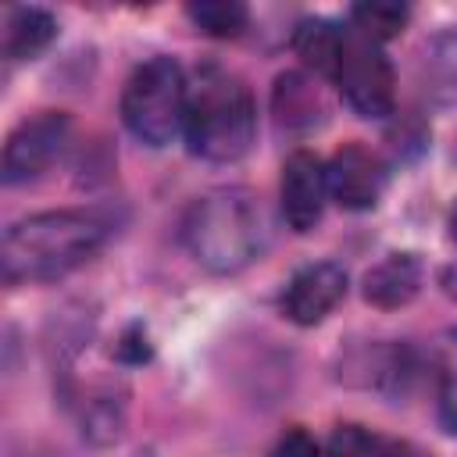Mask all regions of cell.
I'll list each match as a JSON object with an SVG mask.
<instances>
[{"label":"cell","instance_id":"obj_8","mask_svg":"<svg viewBox=\"0 0 457 457\" xmlns=\"http://www.w3.org/2000/svg\"><path fill=\"white\" fill-rule=\"evenodd\" d=\"M328 196V175L318 154L296 150L282 164V214L293 232H311L321 221Z\"/></svg>","mask_w":457,"mask_h":457},{"label":"cell","instance_id":"obj_21","mask_svg":"<svg viewBox=\"0 0 457 457\" xmlns=\"http://www.w3.org/2000/svg\"><path fill=\"white\" fill-rule=\"evenodd\" d=\"M389 457H421L414 446H407V443H396L393 439V450H389Z\"/></svg>","mask_w":457,"mask_h":457},{"label":"cell","instance_id":"obj_12","mask_svg":"<svg viewBox=\"0 0 457 457\" xmlns=\"http://www.w3.org/2000/svg\"><path fill=\"white\" fill-rule=\"evenodd\" d=\"M57 36V21L43 7H14L4 29V57L7 61H32L43 54Z\"/></svg>","mask_w":457,"mask_h":457},{"label":"cell","instance_id":"obj_5","mask_svg":"<svg viewBox=\"0 0 457 457\" xmlns=\"http://www.w3.org/2000/svg\"><path fill=\"white\" fill-rule=\"evenodd\" d=\"M336 86L361 118L393 114V68H389L386 54L378 50V43H371L368 36H361L353 29L343 39Z\"/></svg>","mask_w":457,"mask_h":457},{"label":"cell","instance_id":"obj_6","mask_svg":"<svg viewBox=\"0 0 457 457\" xmlns=\"http://www.w3.org/2000/svg\"><path fill=\"white\" fill-rule=\"evenodd\" d=\"M68 132H71V118L61 111H43L36 118H25L4 143V161H0L4 182L18 186L39 179L61 157Z\"/></svg>","mask_w":457,"mask_h":457},{"label":"cell","instance_id":"obj_18","mask_svg":"<svg viewBox=\"0 0 457 457\" xmlns=\"http://www.w3.org/2000/svg\"><path fill=\"white\" fill-rule=\"evenodd\" d=\"M275 111H278V118L282 121H296L300 114H307V121H314L318 114V93H314V86H307L300 75H282L278 79V86H275Z\"/></svg>","mask_w":457,"mask_h":457},{"label":"cell","instance_id":"obj_16","mask_svg":"<svg viewBox=\"0 0 457 457\" xmlns=\"http://www.w3.org/2000/svg\"><path fill=\"white\" fill-rule=\"evenodd\" d=\"M393 439H382L361 425H339L325 446V457H389Z\"/></svg>","mask_w":457,"mask_h":457},{"label":"cell","instance_id":"obj_13","mask_svg":"<svg viewBox=\"0 0 457 457\" xmlns=\"http://www.w3.org/2000/svg\"><path fill=\"white\" fill-rule=\"evenodd\" d=\"M343 39H346V32H339L325 18H307L293 29L296 57L307 68H314L318 75H332V79H336V68H339V57H343Z\"/></svg>","mask_w":457,"mask_h":457},{"label":"cell","instance_id":"obj_19","mask_svg":"<svg viewBox=\"0 0 457 457\" xmlns=\"http://www.w3.org/2000/svg\"><path fill=\"white\" fill-rule=\"evenodd\" d=\"M271 457H325V453H321V446H318V439H314L311 432H303V428H289V432L275 443Z\"/></svg>","mask_w":457,"mask_h":457},{"label":"cell","instance_id":"obj_3","mask_svg":"<svg viewBox=\"0 0 457 457\" xmlns=\"http://www.w3.org/2000/svg\"><path fill=\"white\" fill-rule=\"evenodd\" d=\"M253 129H257V111L243 79H236L218 64H204L196 71V82L189 86V104H186L182 136L189 150L204 161L228 164L250 150Z\"/></svg>","mask_w":457,"mask_h":457},{"label":"cell","instance_id":"obj_10","mask_svg":"<svg viewBox=\"0 0 457 457\" xmlns=\"http://www.w3.org/2000/svg\"><path fill=\"white\" fill-rule=\"evenodd\" d=\"M421 289V261L418 253H386L364 275V300L375 307H403Z\"/></svg>","mask_w":457,"mask_h":457},{"label":"cell","instance_id":"obj_7","mask_svg":"<svg viewBox=\"0 0 457 457\" xmlns=\"http://www.w3.org/2000/svg\"><path fill=\"white\" fill-rule=\"evenodd\" d=\"M328 193L346 211H371L386 193V164L361 143H346L332 154L328 168Z\"/></svg>","mask_w":457,"mask_h":457},{"label":"cell","instance_id":"obj_22","mask_svg":"<svg viewBox=\"0 0 457 457\" xmlns=\"http://www.w3.org/2000/svg\"><path fill=\"white\" fill-rule=\"evenodd\" d=\"M450 228H453V239H457V207H453V214H450Z\"/></svg>","mask_w":457,"mask_h":457},{"label":"cell","instance_id":"obj_4","mask_svg":"<svg viewBox=\"0 0 457 457\" xmlns=\"http://www.w3.org/2000/svg\"><path fill=\"white\" fill-rule=\"evenodd\" d=\"M189 86L171 57L143 61L121 93V121L146 146H168L186 129Z\"/></svg>","mask_w":457,"mask_h":457},{"label":"cell","instance_id":"obj_20","mask_svg":"<svg viewBox=\"0 0 457 457\" xmlns=\"http://www.w3.org/2000/svg\"><path fill=\"white\" fill-rule=\"evenodd\" d=\"M118 357H121V361H129V364H139V361H146V357H150L146 332H143L139 325H132V328L121 336V343H118Z\"/></svg>","mask_w":457,"mask_h":457},{"label":"cell","instance_id":"obj_17","mask_svg":"<svg viewBox=\"0 0 457 457\" xmlns=\"http://www.w3.org/2000/svg\"><path fill=\"white\" fill-rule=\"evenodd\" d=\"M439 421L446 432H457V328L439 346Z\"/></svg>","mask_w":457,"mask_h":457},{"label":"cell","instance_id":"obj_9","mask_svg":"<svg viewBox=\"0 0 457 457\" xmlns=\"http://www.w3.org/2000/svg\"><path fill=\"white\" fill-rule=\"evenodd\" d=\"M343 296H346V271L336 261H314V264H303L289 278L282 307H286L289 321L318 325L336 311V303Z\"/></svg>","mask_w":457,"mask_h":457},{"label":"cell","instance_id":"obj_2","mask_svg":"<svg viewBox=\"0 0 457 457\" xmlns=\"http://www.w3.org/2000/svg\"><path fill=\"white\" fill-rule=\"evenodd\" d=\"M182 239L196 264H204L214 275H236L246 264H253L264 246L261 204L236 186L211 189L189 207L182 221Z\"/></svg>","mask_w":457,"mask_h":457},{"label":"cell","instance_id":"obj_1","mask_svg":"<svg viewBox=\"0 0 457 457\" xmlns=\"http://www.w3.org/2000/svg\"><path fill=\"white\" fill-rule=\"evenodd\" d=\"M111 236V221L96 211H46L7 228L0 246L4 282H50L86 264Z\"/></svg>","mask_w":457,"mask_h":457},{"label":"cell","instance_id":"obj_11","mask_svg":"<svg viewBox=\"0 0 457 457\" xmlns=\"http://www.w3.org/2000/svg\"><path fill=\"white\" fill-rule=\"evenodd\" d=\"M418 82L432 104H443V107L457 104V29L436 32L425 43L418 61Z\"/></svg>","mask_w":457,"mask_h":457},{"label":"cell","instance_id":"obj_14","mask_svg":"<svg viewBox=\"0 0 457 457\" xmlns=\"http://www.w3.org/2000/svg\"><path fill=\"white\" fill-rule=\"evenodd\" d=\"M411 11L403 4H393V0H364V4H353L350 7V25L353 32L368 36L371 43H382V39H393L403 25H407Z\"/></svg>","mask_w":457,"mask_h":457},{"label":"cell","instance_id":"obj_15","mask_svg":"<svg viewBox=\"0 0 457 457\" xmlns=\"http://www.w3.org/2000/svg\"><path fill=\"white\" fill-rule=\"evenodd\" d=\"M186 14L200 32L218 36V39L239 36L246 29V18H250V11L239 0H200V4H189Z\"/></svg>","mask_w":457,"mask_h":457}]
</instances>
